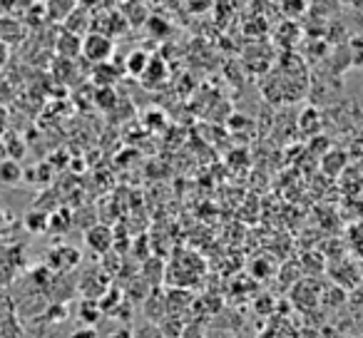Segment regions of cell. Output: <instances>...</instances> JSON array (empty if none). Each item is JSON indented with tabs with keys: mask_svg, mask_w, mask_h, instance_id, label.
Instances as JSON below:
<instances>
[{
	"mask_svg": "<svg viewBox=\"0 0 363 338\" xmlns=\"http://www.w3.org/2000/svg\"><path fill=\"white\" fill-rule=\"evenodd\" d=\"M70 338H97V331L90 326H82V328H75V331L70 333Z\"/></svg>",
	"mask_w": 363,
	"mask_h": 338,
	"instance_id": "9",
	"label": "cell"
},
{
	"mask_svg": "<svg viewBox=\"0 0 363 338\" xmlns=\"http://www.w3.org/2000/svg\"><path fill=\"white\" fill-rule=\"evenodd\" d=\"M57 50H60V55H65V57L80 55V50H82V38L75 35V33H70V30H62L60 40H57Z\"/></svg>",
	"mask_w": 363,
	"mask_h": 338,
	"instance_id": "5",
	"label": "cell"
},
{
	"mask_svg": "<svg viewBox=\"0 0 363 338\" xmlns=\"http://www.w3.org/2000/svg\"><path fill=\"white\" fill-rule=\"evenodd\" d=\"M85 242H87V247H90L92 252H97V254L110 252V247H112V229L110 227H102V224H97V227L87 229Z\"/></svg>",
	"mask_w": 363,
	"mask_h": 338,
	"instance_id": "2",
	"label": "cell"
},
{
	"mask_svg": "<svg viewBox=\"0 0 363 338\" xmlns=\"http://www.w3.org/2000/svg\"><path fill=\"white\" fill-rule=\"evenodd\" d=\"M150 60H152V57L147 55L145 50H132L130 55H127V60H125L127 72H130L132 77H142V75H145V70H147V65H150Z\"/></svg>",
	"mask_w": 363,
	"mask_h": 338,
	"instance_id": "6",
	"label": "cell"
},
{
	"mask_svg": "<svg viewBox=\"0 0 363 338\" xmlns=\"http://www.w3.org/2000/svg\"><path fill=\"white\" fill-rule=\"evenodd\" d=\"M48 224H50V217L48 214H43V212H28L26 214V229L30 234H43V232H48Z\"/></svg>",
	"mask_w": 363,
	"mask_h": 338,
	"instance_id": "7",
	"label": "cell"
},
{
	"mask_svg": "<svg viewBox=\"0 0 363 338\" xmlns=\"http://www.w3.org/2000/svg\"><path fill=\"white\" fill-rule=\"evenodd\" d=\"M80 55L85 57L87 62H92V65H105V62H110L112 55H115V43H112V38L105 35V33H85Z\"/></svg>",
	"mask_w": 363,
	"mask_h": 338,
	"instance_id": "1",
	"label": "cell"
},
{
	"mask_svg": "<svg viewBox=\"0 0 363 338\" xmlns=\"http://www.w3.org/2000/svg\"><path fill=\"white\" fill-rule=\"evenodd\" d=\"M48 18L55 23H65L77 11V0H48Z\"/></svg>",
	"mask_w": 363,
	"mask_h": 338,
	"instance_id": "4",
	"label": "cell"
},
{
	"mask_svg": "<svg viewBox=\"0 0 363 338\" xmlns=\"http://www.w3.org/2000/svg\"><path fill=\"white\" fill-rule=\"evenodd\" d=\"M77 261H80V252L72 247H57V249H52L50 257H48V264H50L52 269H57V271H67V269H72Z\"/></svg>",
	"mask_w": 363,
	"mask_h": 338,
	"instance_id": "3",
	"label": "cell"
},
{
	"mask_svg": "<svg viewBox=\"0 0 363 338\" xmlns=\"http://www.w3.org/2000/svg\"><path fill=\"white\" fill-rule=\"evenodd\" d=\"M3 227H6V217H3V212H0V232H3Z\"/></svg>",
	"mask_w": 363,
	"mask_h": 338,
	"instance_id": "11",
	"label": "cell"
},
{
	"mask_svg": "<svg viewBox=\"0 0 363 338\" xmlns=\"http://www.w3.org/2000/svg\"><path fill=\"white\" fill-rule=\"evenodd\" d=\"M21 177H23V172L16 162H3V164H0V179L6 184H16Z\"/></svg>",
	"mask_w": 363,
	"mask_h": 338,
	"instance_id": "8",
	"label": "cell"
},
{
	"mask_svg": "<svg viewBox=\"0 0 363 338\" xmlns=\"http://www.w3.org/2000/svg\"><path fill=\"white\" fill-rule=\"evenodd\" d=\"M107 338H132V331L130 328H117V331H112Z\"/></svg>",
	"mask_w": 363,
	"mask_h": 338,
	"instance_id": "10",
	"label": "cell"
}]
</instances>
